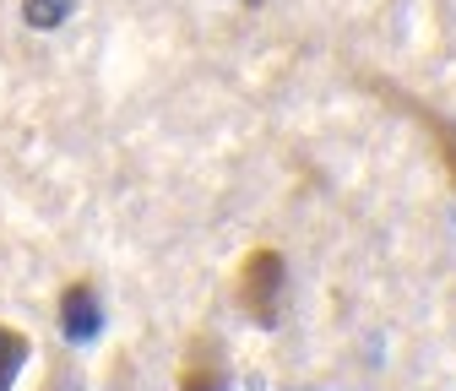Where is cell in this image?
<instances>
[{
  "instance_id": "7a4b0ae2",
  "label": "cell",
  "mask_w": 456,
  "mask_h": 391,
  "mask_svg": "<svg viewBox=\"0 0 456 391\" xmlns=\"http://www.w3.org/2000/svg\"><path fill=\"white\" fill-rule=\"evenodd\" d=\"M180 391H223V359H217V343L196 338L191 354H185V375H180Z\"/></svg>"
},
{
  "instance_id": "5b68a950",
  "label": "cell",
  "mask_w": 456,
  "mask_h": 391,
  "mask_svg": "<svg viewBox=\"0 0 456 391\" xmlns=\"http://www.w3.org/2000/svg\"><path fill=\"white\" fill-rule=\"evenodd\" d=\"M66 6H71V0H28V22L33 28H54L66 17Z\"/></svg>"
},
{
  "instance_id": "277c9868",
  "label": "cell",
  "mask_w": 456,
  "mask_h": 391,
  "mask_svg": "<svg viewBox=\"0 0 456 391\" xmlns=\"http://www.w3.org/2000/svg\"><path fill=\"white\" fill-rule=\"evenodd\" d=\"M28 354H33V343L22 338V331L0 326V391H12V380H17V370L28 364Z\"/></svg>"
},
{
  "instance_id": "8992f818",
  "label": "cell",
  "mask_w": 456,
  "mask_h": 391,
  "mask_svg": "<svg viewBox=\"0 0 456 391\" xmlns=\"http://www.w3.org/2000/svg\"><path fill=\"white\" fill-rule=\"evenodd\" d=\"M435 126V136H440V158H445V169H451V180H456V136L440 126V120H429Z\"/></svg>"
},
{
  "instance_id": "6da1fadb",
  "label": "cell",
  "mask_w": 456,
  "mask_h": 391,
  "mask_svg": "<svg viewBox=\"0 0 456 391\" xmlns=\"http://www.w3.org/2000/svg\"><path fill=\"white\" fill-rule=\"evenodd\" d=\"M277 299H282V256L250 250V261L240 272V305L250 310L256 326H277Z\"/></svg>"
},
{
  "instance_id": "3957f363",
  "label": "cell",
  "mask_w": 456,
  "mask_h": 391,
  "mask_svg": "<svg viewBox=\"0 0 456 391\" xmlns=\"http://www.w3.org/2000/svg\"><path fill=\"white\" fill-rule=\"evenodd\" d=\"M61 315H66V338H93L98 331V299H93V289L87 283H71L66 289V299H61Z\"/></svg>"
}]
</instances>
